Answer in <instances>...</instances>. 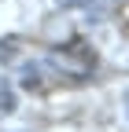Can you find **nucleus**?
I'll return each mask as SVG.
<instances>
[{
	"instance_id": "f257e3e1",
	"label": "nucleus",
	"mask_w": 129,
	"mask_h": 132,
	"mask_svg": "<svg viewBox=\"0 0 129 132\" xmlns=\"http://www.w3.org/2000/svg\"><path fill=\"white\" fill-rule=\"evenodd\" d=\"M15 106H19L15 85H11L8 77H0V121H4V118H11V114H15Z\"/></svg>"
},
{
	"instance_id": "f03ea898",
	"label": "nucleus",
	"mask_w": 129,
	"mask_h": 132,
	"mask_svg": "<svg viewBox=\"0 0 129 132\" xmlns=\"http://www.w3.org/2000/svg\"><path fill=\"white\" fill-rule=\"evenodd\" d=\"M55 4H63V7H77V4H92V0H55Z\"/></svg>"
},
{
	"instance_id": "7ed1b4c3",
	"label": "nucleus",
	"mask_w": 129,
	"mask_h": 132,
	"mask_svg": "<svg viewBox=\"0 0 129 132\" xmlns=\"http://www.w3.org/2000/svg\"><path fill=\"white\" fill-rule=\"evenodd\" d=\"M125 114H129V95H125Z\"/></svg>"
}]
</instances>
